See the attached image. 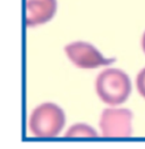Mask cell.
<instances>
[{
	"label": "cell",
	"instance_id": "obj_1",
	"mask_svg": "<svg viewBox=\"0 0 145 149\" xmlns=\"http://www.w3.org/2000/svg\"><path fill=\"white\" fill-rule=\"evenodd\" d=\"M95 90L103 102L118 106L128 99L132 92L130 79L121 70L107 68L97 76Z\"/></svg>",
	"mask_w": 145,
	"mask_h": 149
},
{
	"label": "cell",
	"instance_id": "obj_2",
	"mask_svg": "<svg viewBox=\"0 0 145 149\" xmlns=\"http://www.w3.org/2000/svg\"><path fill=\"white\" fill-rule=\"evenodd\" d=\"M66 123L65 113L53 102H44L31 113L28 129L37 138H52L59 136Z\"/></svg>",
	"mask_w": 145,
	"mask_h": 149
},
{
	"label": "cell",
	"instance_id": "obj_3",
	"mask_svg": "<svg viewBox=\"0 0 145 149\" xmlns=\"http://www.w3.org/2000/svg\"><path fill=\"white\" fill-rule=\"evenodd\" d=\"M65 52L69 61L78 68L92 70L100 66H108L115 63L116 58H106L91 43L84 41H76L68 43L65 47Z\"/></svg>",
	"mask_w": 145,
	"mask_h": 149
},
{
	"label": "cell",
	"instance_id": "obj_4",
	"mask_svg": "<svg viewBox=\"0 0 145 149\" xmlns=\"http://www.w3.org/2000/svg\"><path fill=\"white\" fill-rule=\"evenodd\" d=\"M133 113L126 108H106L101 114L99 126L103 137L124 138L133 133Z\"/></svg>",
	"mask_w": 145,
	"mask_h": 149
},
{
	"label": "cell",
	"instance_id": "obj_5",
	"mask_svg": "<svg viewBox=\"0 0 145 149\" xmlns=\"http://www.w3.org/2000/svg\"><path fill=\"white\" fill-rule=\"evenodd\" d=\"M57 12V0H25V25L34 27L46 24Z\"/></svg>",
	"mask_w": 145,
	"mask_h": 149
},
{
	"label": "cell",
	"instance_id": "obj_6",
	"mask_svg": "<svg viewBox=\"0 0 145 149\" xmlns=\"http://www.w3.org/2000/svg\"><path fill=\"white\" fill-rule=\"evenodd\" d=\"M97 132L91 127L90 125L85 124V123H77V124H74L72 126H70L66 133H65V137L66 138H77V137H86V138H91V137H97Z\"/></svg>",
	"mask_w": 145,
	"mask_h": 149
},
{
	"label": "cell",
	"instance_id": "obj_7",
	"mask_svg": "<svg viewBox=\"0 0 145 149\" xmlns=\"http://www.w3.org/2000/svg\"><path fill=\"white\" fill-rule=\"evenodd\" d=\"M136 88L138 93L145 99V68L141 70L136 76Z\"/></svg>",
	"mask_w": 145,
	"mask_h": 149
},
{
	"label": "cell",
	"instance_id": "obj_8",
	"mask_svg": "<svg viewBox=\"0 0 145 149\" xmlns=\"http://www.w3.org/2000/svg\"><path fill=\"white\" fill-rule=\"evenodd\" d=\"M142 49L145 54V32L143 33V37H142Z\"/></svg>",
	"mask_w": 145,
	"mask_h": 149
}]
</instances>
